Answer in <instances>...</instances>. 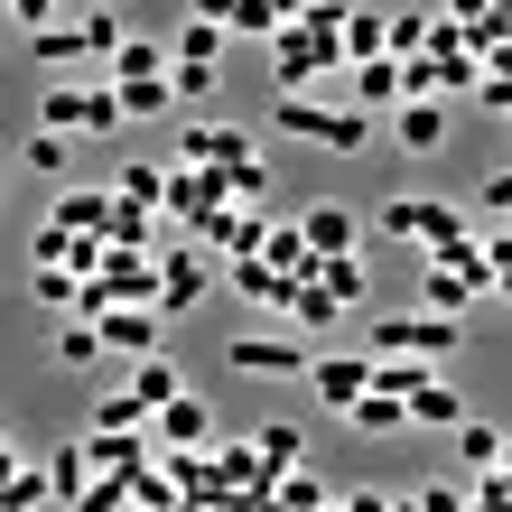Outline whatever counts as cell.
Returning <instances> with one entry per match:
<instances>
[{"label": "cell", "mask_w": 512, "mask_h": 512, "mask_svg": "<svg viewBox=\"0 0 512 512\" xmlns=\"http://www.w3.org/2000/svg\"><path fill=\"white\" fill-rule=\"evenodd\" d=\"M289 140H317L326 159H364L373 149V112H345V103H317V94H270Z\"/></svg>", "instance_id": "cell-1"}, {"label": "cell", "mask_w": 512, "mask_h": 512, "mask_svg": "<svg viewBox=\"0 0 512 512\" xmlns=\"http://www.w3.org/2000/svg\"><path fill=\"white\" fill-rule=\"evenodd\" d=\"M224 364L243 373V382H298V373H317V354H308V336H298V326H280V336H270V326H252V336L224 345Z\"/></svg>", "instance_id": "cell-2"}, {"label": "cell", "mask_w": 512, "mask_h": 512, "mask_svg": "<svg viewBox=\"0 0 512 512\" xmlns=\"http://www.w3.org/2000/svg\"><path fill=\"white\" fill-rule=\"evenodd\" d=\"M457 345H466V317H429V308L373 326V354H401V364H447Z\"/></svg>", "instance_id": "cell-3"}, {"label": "cell", "mask_w": 512, "mask_h": 512, "mask_svg": "<svg viewBox=\"0 0 512 512\" xmlns=\"http://www.w3.org/2000/svg\"><path fill=\"white\" fill-rule=\"evenodd\" d=\"M122 84H47V131H122Z\"/></svg>", "instance_id": "cell-4"}, {"label": "cell", "mask_w": 512, "mask_h": 512, "mask_svg": "<svg viewBox=\"0 0 512 512\" xmlns=\"http://www.w3.org/2000/svg\"><path fill=\"white\" fill-rule=\"evenodd\" d=\"M177 168H252V131L243 122H196V131H177Z\"/></svg>", "instance_id": "cell-5"}, {"label": "cell", "mask_w": 512, "mask_h": 512, "mask_svg": "<svg viewBox=\"0 0 512 512\" xmlns=\"http://www.w3.org/2000/svg\"><path fill=\"white\" fill-rule=\"evenodd\" d=\"M270 233H280L270 215H252V205H224V215H215V224L196 233V252H224V261H252V252H270Z\"/></svg>", "instance_id": "cell-6"}, {"label": "cell", "mask_w": 512, "mask_h": 512, "mask_svg": "<svg viewBox=\"0 0 512 512\" xmlns=\"http://www.w3.org/2000/svg\"><path fill=\"white\" fill-rule=\"evenodd\" d=\"M94 326H103V345H112V354H131V364H149V354H159V336H168V317H159V308H103Z\"/></svg>", "instance_id": "cell-7"}, {"label": "cell", "mask_w": 512, "mask_h": 512, "mask_svg": "<svg viewBox=\"0 0 512 512\" xmlns=\"http://www.w3.org/2000/svg\"><path fill=\"white\" fill-rule=\"evenodd\" d=\"M308 382H317V401H326V410H354V401L382 382V364H354V354H317V373H308Z\"/></svg>", "instance_id": "cell-8"}, {"label": "cell", "mask_w": 512, "mask_h": 512, "mask_svg": "<svg viewBox=\"0 0 512 512\" xmlns=\"http://www.w3.org/2000/svg\"><path fill=\"white\" fill-rule=\"evenodd\" d=\"M475 289H485L475 270H457V261H419V308H429V317H466Z\"/></svg>", "instance_id": "cell-9"}, {"label": "cell", "mask_w": 512, "mask_h": 512, "mask_svg": "<svg viewBox=\"0 0 512 512\" xmlns=\"http://www.w3.org/2000/svg\"><path fill=\"white\" fill-rule=\"evenodd\" d=\"M298 224H308L317 261H345V252H364V224H354V205H336V196H326V205H308Z\"/></svg>", "instance_id": "cell-10"}, {"label": "cell", "mask_w": 512, "mask_h": 512, "mask_svg": "<svg viewBox=\"0 0 512 512\" xmlns=\"http://www.w3.org/2000/svg\"><path fill=\"white\" fill-rule=\"evenodd\" d=\"M391 149L438 159V149H447V103H401V112H391Z\"/></svg>", "instance_id": "cell-11"}, {"label": "cell", "mask_w": 512, "mask_h": 512, "mask_svg": "<svg viewBox=\"0 0 512 512\" xmlns=\"http://www.w3.org/2000/svg\"><path fill=\"white\" fill-rule=\"evenodd\" d=\"M94 56V38H84V19H56V28H28V66H47V75H66Z\"/></svg>", "instance_id": "cell-12"}, {"label": "cell", "mask_w": 512, "mask_h": 512, "mask_svg": "<svg viewBox=\"0 0 512 512\" xmlns=\"http://www.w3.org/2000/svg\"><path fill=\"white\" fill-rule=\"evenodd\" d=\"M47 475H56V512H75L84 494H94V438H56Z\"/></svg>", "instance_id": "cell-13"}, {"label": "cell", "mask_w": 512, "mask_h": 512, "mask_svg": "<svg viewBox=\"0 0 512 512\" xmlns=\"http://www.w3.org/2000/svg\"><path fill=\"white\" fill-rule=\"evenodd\" d=\"M0 466H10V512H38V503H56V475L28 457L19 438H0Z\"/></svg>", "instance_id": "cell-14"}, {"label": "cell", "mask_w": 512, "mask_h": 512, "mask_svg": "<svg viewBox=\"0 0 512 512\" xmlns=\"http://www.w3.org/2000/svg\"><path fill=\"white\" fill-rule=\"evenodd\" d=\"M429 224H438L429 196H382L373 205V233H391V243H419V252H429Z\"/></svg>", "instance_id": "cell-15"}, {"label": "cell", "mask_w": 512, "mask_h": 512, "mask_svg": "<svg viewBox=\"0 0 512 512\" xmlns=\"http://www.w3.org/2000/svg\"><path fill=\"white\" fill-rule=\"evenodd\" d=\"M168 261V298H159V317H187V308H205V252H159Z\"/></svg>", "instance_id": "cell-16"}, {"label": "cell", "mask_w": 512, "mask_h": 512, "mask_svg": "<svg viewBox=\"0 0 512 512\" xmlns=\"http://www.w3.org/2000/svg\"><path fill=\"white\" fill-rule=\"evenodd\" d=\"M410 429H466V401H457V382L419 373V391H410Z\"/></svg>", "instance_id": "cell-17"}, {"label": "cell", "mask_w": 512, "mask_h": 512, "mask_svg": "<svg viewBox=\"0 0 512 512\" xmlns=\"http://www.w3.org/2000/svg\"><path fill=\"white\" fill-rule=\"evenodd\" d=\"M47 354H56V373H84V364H103L112 345H103L94 317H56V345H47Z\"/></svg>", "instance_id": "cell-18"}, {"label": "cell", "mask_w": 512, "mask_h": 512, "mask_svg": "<svg viewBox=\"0 0 512 512\" xmlns=\"http://www.w3.org/2000/svg\"><path fill=\"white\" fill-rule=\"evenodd\" d=\"M345 429L354 438H401L410 429V401H401V391H364V401L345 410Z\"/></svg>", "instance_id": "cell-19"}, {"label": "cell", "mask_w": 512, "mask_h": 512, "mask_svg": "<svg viewBox=\"0 0 512 512\" xmlns=\"http://www.w3.org/2000/svg\"><path fill=\"white\" fill-rule=\"evenodd\" d=\"M112 215H122V205H112L103 187H66V196H56V224H66V233H112Z\"/></svg>", "instance_id": "cell-20"}, {"label": "cell", "mask_w": 512, "mask_h": 512, "mask_svg": "<svg viewBox=\"0 0 512 512\" xmlns=\"http://www.w3.org/2000/svg\"><path fill=\"white\" fill-rule=\"evenodd\" d=\"M159 438H168V447H205V438H215V410H205V391H187V401H168V410H159Z\"/></svg>", "instance_id": "cell-21"}, {"label": "cell", "mask_w": 512, "mask_h": 512, "mask_svg": "<svg viewBox=\"0 0 512 512\" xmlns=\"http://www.w3.org/2000/svg\"><path fill=\"white\" fill-rule=\"evenodd\" d=\"M447 438H457L466 475H503V438H512V429H494V419H466V429H447Z\"/></svg>", "instance_id": "cell-22"}, {"label": "cell", "mask_w": 512, "mask_h": 512, "mask_svg": "<svg viewBox=\"0 0 512 512\" xmlns=\"http://www.w3.org/2000/svg\"><path fill=\"white\" fill-rule=\"evenodd\" d=\"M298 447H308V438H298L289 419H270V429H252V457H261V475H270V485H280V475H298Z\"/></svg>", "instance_id": "cell-23"}, {"label": "cell", "mask_w": 512, "mask_h": 512, "mask_svg": "<svg viewBox=\"0 0 512 512\" xmlns=\"http://www.w3.org/2000/svg\"><path fill=\"white\" fill-rule=\"evenodd\" d=\"M94 475H149V438H112V429H94Z\"/></svg>", "instance_id": "cell-24"}, {"label": "cell", "mask_w": 512, "mask_h": 512, "mask_svg": "<svg viewBox=\"0 0 512 512\" xmlns=\"http://www.w3.org/2000/svg\"><path fill=\"white\" fill-rule=\"evenodd\" d=\"M317 289H326V298H336V308L354 317V308H364V289H373V280H364V252H345V261H317Z\"/></svg>", "instance_id": "cell-25"}, {"label": "cell", "mask_w": 512, "mask_h": 512, "mask_svg": "<svg viewBox=\"0 0 512 512\" xmlns=\"http://www.w3.org/2000/svg\"><path fill=\"white\" fill-rule=\"evenodd\" d=\"M131 391H140L149 410H168V401H187V373H177L168 354H149V364H131Z\"/></svg>", "instance_id": "cell-26"}, {"label": "cell", "mask_w": 512, "mask_h": 512, "mask_svg": "<svg viewBox=\"0 0 512 512\" xmlns=\"http://www.w3.org/2000/svg\"><path fill=\"white\" fill-rule=\"evenodd\" d=\"M168 177H177V168H140V159H131L122 177H112V196H122L131 215H149V205H168Z\"/></svg>", "instance_id": "cell-27"}, {"label": "cell", "mask_w": 512, "mask_h": 512, "mask_svg": "<svg viewBox=\"0 0 512 512\" xmlns=\"http://www.w3.org/2000/svg\"><path fill=\"white\" fill-rule=\"evenodd\" d=\"M224 38H233V28H215V19H187V28H177V66H224Z\"/></svg>", "instance_id": "cell-28"}, {"label": "cell", "mask_w": 512, "mask_h": 512, "mask_svg": "<svg viewBox=\"0 0 512 512\" xmlns=\"http://www.w3.org/2000/svg\"><path fill=\"white\" fill-rule=\"evenodd\" d=\"M177 66V47H159V38H131L122 56H112V84H140V75H168Z\"/></svg>", "instance_id": "cell-29"}, {"label": "cell", "mask_w": 512, "mask_h": 512, "mask_svg": "<svg viewBox=\"0 0 512 512\" xmlns=\"http://www.w3.org/2000/svg\"><path fill=\"white\" fill-rule=\"evenodd\" d=\"M345 56L364 66V56H391V10H354L345 19Z\"/></svg>", "instance_id": "cell-30"}, {"label": "cell", "mask_w": 512, "mask_h": 512, "mask_svg": "<svg viewBox=\"0 0 512 512\" xmlns=\"http://www.w3.org/2000/svg\"><path fill=\"white\" fill-rule=\"evenodd\" d=\"M345 308H336V298H326L317 280H298V298H289V326H298V336H326V326H336Z\"/></svg>", "instance_id": "cell-31"}, {"label": "cell", "mask_w": 512, "mask_h": 512, "mask_svg": "<svg viewBox=\"0 0 512 512\" xmlns=\"http://www.w3.org/2000/svg\"><path fill=\"white\" fill-rule=\"evenodd\" d=\"M270 261H280L289 280H317V243H308V224H280V233H270Z\"/></svg>", "instance_id": "cell-32"}, {"label": "cell", "mask_w": 512, "mask_h": 512, "mask_svg": "<svg viewBox=\"0 0 512 512\" xmlns=\"http://www.w3.org/2000/svg\"><path fill=\"white\" fill-rule=\"evenodd\" d=\"M19 159L38 168V177H66V168H75V131H47V122H38V140H28Z\"/></svg>", "instance_id": "cell-33"}, {"label": "cell", "mask_w": 512, "mask_h": 512, "mask_svg": "<svg viewBox=\"0 0 512 512\" xmlns=\"http://www.w3.org/2000/svg\"><path fill=\"white\" fill-rule=\"evenodd\" d=\"M177 103V84L168 75H140V84H122V112H131V122H140V112H168Z\"/></svg>", "instance_id": "cell-34"}, {"label": "cell", "mask_w": 512, "mask_h": 512, "mask_svg": "<svg viewBox=\"0 0 512 512\" xmlns=\"http://www.w3.org/2000/svg\"><path fill=\"white\" fill-rule=\"evenodd\" d=\"M168 84H177V103H215L224 66H168Z\"/></svg>", "instance_id": "cell-35"}, {"label": "cell", "mask_w": 512, "mask_h": 512, "mask_svg": "<svg viewBox=\"0 0 512 512\" xmlns=\"http://www.w3.org/2000/svg\"><path fill=\"white\" fill-rule=\"evenodd\" d=\"M475 215H503V233H512V168H494L485 187H475Z\"/></svg>", "instance_id": "cell-36"}, {"label": "cell", "mask_w": 512, "mask_h": 512, "mask_svg": "<svg viewBox=\"0 0 512 512\" xmlns=\"http://www.w3.org/2000/svg\"><path fill=\"white\" fill-rule=\"evenodd\" d=\"M131 503V475H94V494H84L75 512H122Z\"/></svg>", "instance_id": "cell-37"}, {"label": "cell", "mask_w": 512, "mask_h": 512, "mask_svg": "<svg viewBox=\"0 0 512 512\" xmlns=\"http://www.w3.org/2000/svg\"><path fill=\"white\" fill-rule=\"evenodd\" d=\"M233 205H252V215L270 205V168H261V159H252V168H233Z\"/></svg>", "instance_id": "cell-38"}, {"label": "cell", "mask_w": 512, "mask_h": 512, "mask_svg": "<svg viewBox=\"0 0 512 512\" xmlns=\"http://www.w3.org/2000/svg\"><path fill=\"white\" fill-rule=\"evenodd\" d=\"M466 512H512V475H475V494H466Z\"/></svg>", "instance_id": "cell-39"}, {"label": "cell", "mask_w": 512, "mask_h": 512, "mask_svg": "<svg viewBox=\"0 0 512 512\" xmlns=\"http://www.w3.org/2000/svg\"><path fill=\"white\" fill-rule=\"evenodd\" d=\"M56 10H75V0H10V19H19V38H28V28H56Z\"/></svg>", "instance_id": "cell-40"}, {"label": "cell", "mask_w": 512, "mask_h": 512, "mask_svg": "<svg viewBox=\"0 0 512 512\" xmlns=\"http://www.w3.org/2000/svg\"><path fill=\"white\" fill-rule=\"evenodd\" d=\"M485 252H494V298H503V308H512V233H494V243H485Z\"/></svg>", "instance_id": "cell-41"}, {"label": "cell", "mask_w": 512, "mask_h": 512, "mask_svg": "<svg viewBox=\"0 0 512 512\" xmlns=\"http://www.w3.org/2000/svg\"><path fill=\"white\" fill-rule=\"evenodd\" d=\"M336 512H401V494H373V485H364V494H345Z\"/></svg>", "instance_id": "cell-42"}, {"label": "cell", "mask_w": 512, "mask_h": 512, "mask_svg": "<svg viewBox=\"0 0 512 512\" xmlns=\"http://www.w3.org/2000/svg\"><path fill=\"white\" fill-rule=\"evenodd\" d=\"M196 19H215V28H233V19H243V0H196Z\"/></svg>", "instance_id": "cell-43"}, {"label": "cell", "mask_w": 512, "mask_h": 512, "mask_svg": "<svg viewBox=\"0 0 512 512\" xmlns=\"http://www.w3.org/2000/svg\"><path fill=\"white\" fill-rule=\"evenodd\" d=\"M503 475H512V438H503Z\"/></svg>", "instance_id": "cell-44"}, {"label": "cell", "mask_w": 512, "mask_h": 512, "mask_svg": "<svg viewBox=\"0 0 512 512\" xmlns=\"http://www.w3.org/2000/svg\"><path fill=\"white\" fill-rule=\"evenodd\" d=\"M503 112H512V103H503Z\"/></svg>", "instance_id": "cell-45"}]
</instances>
